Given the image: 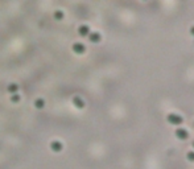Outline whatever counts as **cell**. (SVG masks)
I'll return each instance as SVG.
<instances>
[{
    "label": "cell",
    "instance_id": "277c9868",
    "mask_svg": "<svg viewBox=\"0 0 194 169\" xmlns=\"http://www.w3.org/2000/svg\"><path fill=\"white\" fill-rule=\"evenodd\" d=\"M100 38H102V36L98 33V32H90V35H89V40L91 41V42L97 44L100 41Z\"/></svg>",
    "mask_w": 194,
    "mask_h": 169
},
{
    "label": "cell",
    "instance_id": "6da1fadb",
    "mask_svg": "<svg viewBox=\"0 0 194 169\" xmlns=\"http://www.w3.org/2000/svg\"><path fill=\"white\" fill-rule=\"evenodd\" d=\"M166 120H168V123L172 124V126H180V124H182L184 119L181 115L170 112V114H168V116H166Z\"/></svg>",
    "mask_w": 194,
    "mask_h": 169
},
{
    "label": "cell",
    "instance_id": "52a82bcc",
    "mask_svg": "<svg viewBox=\"0 0 194 169\" xmlns=\"http://www.w3.org/2000/svg\"><path fill=\"white\" fill-rule=\"evenodd\" d=\"M34 106L37 107V108H42V107L45 106V100H44L42 98H38V99L34 100Z\"/></svg>",
    "mask_w": 194,
    "mask_h": 169
},
{
    "label": "cell",
    "instance_id": "30bf717a",
    "mask_svg": "<svg viewBox=\"0 0 194 169\" xmlns=\"http://www.w3.org/2000/svg\"><path fill=\"white\" fill-rule=\"evenodd\" d=\"M186 157H188L189 161H191V163H194V151H190L186 153Z\"/></svg>",
    "mask_w": 194,
    "mask_h": 169
},
{
    "label": "cell",
    "instance_id": "4fadbf2b",
    "mask_svg": "<svg viewBox=\"0 0 194 169\" xmlns=\"http://www.w3.org/2000/svg\"><path fill=\"white\" fill-rule=\"evenodd\" d=\"M190 35H191V36H194V25L190 28Z\"/></svg>",
    "mask_w": 194,
    "mask_h": 169
},
{
    "label": "cell",
    "instance_id": "7a4b0ae2",
    "mask_svg": "<svg viewBox=\"0 0 194 169\" xmlns=\"http://www.w3.org/2000/svg\"><path fill=\"white\" fill-rule=\"evenodd\" d=\"M174 135H176V138L180 139V140H186L189 138V132L186 131L185 128H177L174 131Z\"/></svg>",
    "mask_w": 194,
    "mask_h": 169
},
{
    "label": "cell",
    "instance_id": "5b68a950",
    "mask_svg": "<svg viewBox=\"0 0 194 169\" xmlns=\"http://www.w3.org/2000/svg\"><path fill=\"white\" fill-rule=\"evenodd\" d=\"M78 33H79L81 36H89L90 35V28L87 25H81L79 28H78Z\"/></svg>",
    "mask_w": 194,
    "mask_h": 169
},
{
    "label": "cell",
    "instance_id": "5bb4252c",
    "mask_svg": "<svg viewBox=\"0 0 194 169\" xmlns=\"http://www.w3.org/2000/svg\"><path fill=\"white\" fill-rule=\"evenodd\" d=\"M193 148H194V141H193Z\"/></svg>",
    "mask_w": 194,
    "mask_h": 169
},
{
    "label": "cell",
    "instance_id": "9c48e42d",
    "mask_svg": "<svg viewBox=\"0 0 194 169\" xmlns=\"http://www.w3.org/2000/svg\"><path fill=\"white\" fill-rule=\"evenodd\" d=\"M17 89H19V87H17L16 83H11V85L8 86V91H9V92H15V91H17Z\"/></svg>",
    "mask_w": 194,
    "mask_h": 169
},
{
    "label": "cell",
    "instance_id": "8992f818",
    "mask_svg": "<svg viewBox=\"0 0 194 169\" xmlns=\"http://www.w3.org/2000/svg\"><path fill=\"white\" fill-rule=\"evenodd\" d=\"M73 103H74L75 107H78V108H83V107H85V102H83L79 97L73 98Z\"/></svg>",
    "mask_w": 194,
    "mask_h": 169
},
{
    "label": "cell",
    "instance_id": "ba28073f",
    "mask_svg": "<svg viewBox=\"0 0 194 169\" xmlns=\"http://www.w3.org/2000/svg\"><path fill=\"white\" fill-rule=\"evenodd\" d=\"M51 149H53V151H61V149H62V144L60 143V141H53V143H51Z\"/></svg>",
    "mask_w": 194,
    "mask_h": 169
},
{
    "label": "cell",
    "instance_id": "3957f363",
    "mask_svg": "<svg viewBox=\"0 0 194 169\" xmlns=\"http://www.w3.org/2000/svg\"><path fill=\"white\" fill-rule=\"evenodd\" d=\"M73 50H74L77 54H83V53L86 52V46L83 45L82 42H75L74 45H73Z\"/></svg>",
    "mask_w": 194,
    "mask_h": 169
},
{
    "label": "cell",
    "instance_id": "7c38bea8",
    "mask_svg": "<svg viewBox=\"0 0 194 169\" xmlns=\"http://www.w3.org/2000/svg\"><path fill=\"white\" fill-rule=\"evenodd\" d=\"M54 16H56L57 19H60V20H61V19H62V16H63V13H62L61 11H57V12L54 13Z\"/></svg>",
    "mask_w": 194,
    "mask_h": 169
},
{
    "label": "cell",
    "instance_id": "8fae6325",
    "mask_svg": "<svg viewBox=\"0 0 194 169\" xmlns=\"http://www.w3.org/2000/svg\"><path fill=\"white\" fill-rule=\"evenodd\" d=\"M19 99H20V97H19V94H13V95H12V97H11V100H12V102H17V100H19Z\"/></svg>",
    "mask_w": 194,
    "mask_h": 169
}]
</instances>
